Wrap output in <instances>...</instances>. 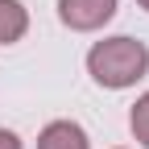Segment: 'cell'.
<instances>
[{
    "mask_svg": "<svg viewBox=\"0 0 149 149\" xmlns=\"http://www.w3.org/2000/svg\"><path fill=\"white\" fill-rule=\"evenodd\" d=\"M0 149H21V137L8 133V128H0Z\"/></svg>",
    "mask_w": 149,
    "mask_h": 149,
    "instance_id": "6",
    "label": "cell"
},
{
    "mask_svg": "<svg viewBox=\"0 0 149 149\" xmlns=\"http://www.w3.org/2000/svg\"><path fill=\"white\" fill-rule=\"evenodd\" d=\"M29 29V13L21 0H0V46H8V42H21Z\"/></svg>",
    "mask_w": 149,
    "mask_h": 149,
    "instance_id": "4",
    "label": "cell"
},
{
    "mask_svg": "<svg viewBox=\"0 0 149 149\" xmlns=\"http://www.w3.org/2000/svg\"><path fill=\"white\" fill-rule=\"evenodd\" d=\"M87 70H91V79H95L100 87H112V91L133 87L137 79H145V70H149V50H145V42L124 37V33L120 37H104V42L91 46Z\"/></svg>",
    "mask_w": 149,
    "mask_h": 149,
    "instance_id": "1",
    "label": "cell"
},
{
    "mask_svg": "<svg viewBox=\"0 0 149 149\" xmlns=\"http://www.w3.org/2000/svg\"><path fill=\"white\" fill-rule=\"evenodd\" d=\"M137 4H141V8H149V0H137Z\"/></svg>",
    "mask_w": 149,
    "mask_h": 149,
    "instance_id": "7",
    "label": "cell"
},
{
    "mask_svg": "<svg viewBox=\"0 0 149 149\" xmlns=\"http://www.w3.org/2000/svg\"><path fill=\"white\" fill-rule=\"evenodd\" d=\"M116 17V0H58V21L66 29L91 33Z\"/></svg>",
    "mask_w": 149,
    "mask_h": 149,
    "instance_id": "2",
    "label": "cell"
},
{
    "mask_svg": "<svg viewBox=\"0 0 149 149\" xmlns=\"http://www.w3.org/2000/svg\"><path fill=\"white\" fill-rule=\"evenodd\" d=\"M128 128H133V137L149 149V91L133 104V112H128Z\"/></svg>",
    "mask_w": 149,
    "mask_h": 149,
    "instance_id": "5",
    "label": "cell"
},
{
    "mask_svg": "<svg viewBox=\"0 0 149 149\" xmlns=\"http://www.w3.org/2000/svg\"><path fill=\"white\" fill-rule=\"evenodd\" d=\"M37 149H87V133L74 120H54V124L42 128Z\"/></svg>",
    "mask_w": 149,
    "mask_h": 149,
    "instance_id": "3",
    "label": "cell"
}]
</instances>
